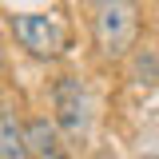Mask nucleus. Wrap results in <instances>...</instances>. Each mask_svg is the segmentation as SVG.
I'll use <instances>...</instances> for the list:
<instances>
[{"label": "nucleus", "mask_w": 159, "mask_h": 159, "mask_svg": "<svg viewBox=\"0 0 159 159\" xmlns=\"http://www.w3.org/2000/svg\"><path fill=\"white\" fill-rule=\"evenodd\" d=\"M139 36V4L135 0H99L92 12V40L103 60H123Z\"/></svg>", "instance_id": "f257e3e1"}, {"label": "nucleus", "mask_w": 159, "mask_h": 159, "mask_svg": "<svg viewBox=\"0 0 159 159\" xmlns=\"http://www.w3.org/2000/svg\"><path fill=\"white\" fill-rule=\"evenodd\" d=\"M8 28H12L16 44L24 52H32L36 60H56L68 48V28L52 12H20V16H12Z\"/></svg>", "instance_id": "f03ea898"}, {"label": "nucleus", "mask_w": 159, "mask_h": 159, "mask_svg": "<svg viewBox=\"0 0 159 159\" xmlns=\"http://www.w3.org/2000/svg\"><path fill=\"white\" fill-rule=\"evenodd\" d=\"M52 107H56V127L72 143H84L88 127H92V96H88L84 80L80 76H60L56 88H52Z\"/></svg>", "instance_id": "7ed1b4c3"}, {"label": "nucleus", "mask_w": 159, "mask_h": 159, "mask_svg": "<svg viewBox=\"0 0 159 159\" xmlns=\"http://www.w3.org/2000/svg\"><path fill=\"white\" fill-rule=\"evenodd\" d=\"M24 135H28V155L32 159H72L68 155V143L60 139V127L52 119H44V116L28 119Z\"/></svg>", "instance_id": "20e7f679"}, {"label": "nucleus", "mask_w": 159, "mask_h": 159, "mask_svg": "<svg viewBox=\"0 0 159 159\" xmlns=\"http://www.w3.org/2000/svg\"><path fill=\"white\" fill-rule=\"evenodd\" d=\"M0 159H32L16 107H0Z\"/></svg>", "instance_id": "39448f33"}, {"label": "nucleus", "mask_w": 159, "mask_h": 159, "mask_svg": "<svg viewBox=\"0 0 159 159\" xmlns=\"http://www.w3.org/2000/svg\"><path fill=\"white\" fill-rule=\"evenodd\" d=\"M131 76H135L139 84H155L159 80V56L151 48H139L135 56H131Z\"/></svg>", "instance_id": "423d86ee"}, {"label": "nucleus", "mask_w": 159, "mask_h": 159, "mask_svg": "<svg viewBox=\"0 0 159 159\" xmlns=\"http://www.w3.org/2000/svg\"><path fill=\"white\" fill-rule=\"evenodd\" d=\"M0 68H4V64H0Z\"/></svg>", "instance_id": "0eeeda50"}]
</instances>
